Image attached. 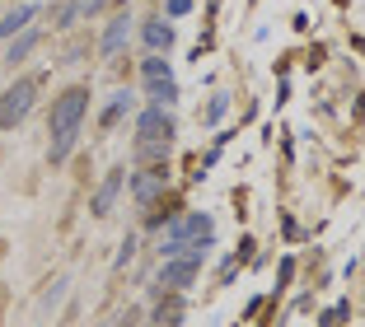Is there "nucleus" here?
I'll use <instances>...</instances> for the list:
<instances>
[{
  "label": "nucleus",
  "instance_id": "f257e3e1",
  "mask_svg": "<svg viewBox=\"0 0 365 327\" xmlns=\"http://www.w3.org/2000/svg\"><path fill=\"white\" fill-rule=\"evenodd\" d=\"M85 103H89V94L85 89H66L61 98H56V108H52V131H56V140H52V159H66V150H71V140H76V127H80V113H85Z\"/></svg>",
  "mask_w": 365,
  "mask_h": 327
},
{
  "label": "nucleus",
  "instance_id": "f03ea898",
  "mask_svg": "<svg viewBox=\"0 0 365 327\" xmlns=\"http://www.w3.org/2000/svg\"><path fill=\"white\" fill-rule=\"evenodd\" d=\"M33 94H38V80H19V85L5 89V94H0V127H14V122H24Z\"/></svg>",
  "mask_w": 365,
  "mask_h": 327
},
{
  "label": "nucleus",
  "instance_id": "7ed1b4c3",
  "mask_svg": "<svg viewBox=\"0 0 365 327\" xmlns=\"http://www.w3.org/2000/svg\"><path fill=\"white\" fill-rule=\"evenodd\" d=\"M140 136H145V140H169V117L145 113V117H140Z\"/></svg>",
  "mask_w": 365,
  "mask_h": 327
},
{
  "label": "nucleus",
  "instance_id": "20e7f679",
  "mask_svg": "<svg viewBox=\"0 0 365 327\" xmlns=\"http://www.w3.org/2000/svg\"><path fill=\"white\" fill-rule=\"evenodd\" d=\"M29 19H33V10H29V5H19V10H10L5 19H0V33H14V28H24Z\"/></svg>",
  "mask_w": 365,
  "mask_h": 327
},
{
  "label": "nucleus",
  "instance_id": "39448f33",
  "mask_svg": "<svg viewBox=\"0 0 365 327\" xmlns=\"http://www.w3.org/2000/svg\"><path fill=\"white\" fill-rule=\"evenodd\" d=\"M145 38H150L155 47H169V28H160V24H150V28H145Z\"/></svg>",
  "mask_w": 365,
  "mask_h": 327
},
{
  "label": "nucleus",
  "instance_id": "423d86ee",
  "mask_svg": "<svg viewBox=\"0 0 365 327\" xmlns=\"http://www.w3.org/2000/svg\"><path fill=\"white\" fill-rule=\"evenodd\" d=\"M33 43H38V38H33V33H29V38H19V43H14V47H10V66H14V61H19V56H24V52H29V47H33Z\"/></svg>",
  "mask_w": 365,
  "mask_h": 327
}]
</instances>
